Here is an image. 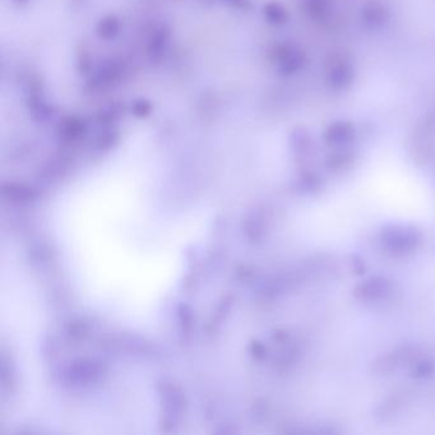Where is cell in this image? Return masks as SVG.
Masks as SVG:
<instances>
[{
    "label": "cell",
    "mask_w": 435,
    "mask_h": 435,
    "mask_svg": "<svg viewBox=\"0 0 435 435\" xmlns=\"http://www.w3.org/2000/svg\"><path fill=\"white\" fill-rule=\"evenodd\" d=\"M432 371H433V365H432V362L423 361V362H420V364L417 365V374L419 377H426V375L432 374Z\"/></svg>",
    "instance_id": "obj_7"
},
{
    "label": "cell",
    "mask_w": 435,
    "mask_h": 435,
    "mask_svg": "<svg viewBox=\"0 0 435 435\" xmlns=\"http://www.w3.org/2000/svg\"><path fill=\"white\" fill-rule=\"evenodd\" d=\"M356 137L355 125L351 121H334L327 130L324 132V142L328 146L334 147H343L350 145Z\"/></svg>",
    "instance_id": "obj_4"
},
{
    "label": "cell",
    "mask_w": 435,
    "mask_h": 435,
    "mask_svg": "<svg viewBox=\"0 0 435 435\" xmlns=\"http://www.w3.org/2000/svg\"><path fill=\"white\" fill-rule=\"evenodd\" d=\"M392 286L386 278L371 277L355 288V297L361 301H378L390 294Z\"/></svg>",
    "instance_id": "obj_3"
},
{
    "label": "cell",
    "mask_w": 435,
    "mask_h": 435,
    "mask_svg": "<svg viewBox=\"0 0 435 435\" xmlns=\"http://www.w3.org/2000/svg\"><path fill=\"white\" fill-rule=\"evenodd\" d=\"M421 235L414 227L392 226L382 232V244L395 254L411 253L420 245Z\"/></svg>",
    "instance_id": "obj_1"
},
{
    "label": "cell",
    "mask_w": 435,
    "mask_h": 435,
    "mask_svg": "<svg viewBox=\"0 0 435 435\" xmlns=\"http://www.w3.org/2000/svg\"><path fill=\"white\" fill-rule=\"evenodd\" d=\"M352 160L351 153L343 151L340 153H336L334 155L331 160H330V165L331 167H343L345 165H347Z\"/></svg>",
    "instance_id": "obj_6"
},
{
    "label": "cell",
    "mask_w": 435,
    "mask_h": 435,
    "mask_svg": "<svg viewBox=\"0 0 435 435\" xmlns=\"http://www.w3.org/2000/svg\"><path fill=\"white\" fill-rule=\"evenodd\" d=\"M353 81L351 64L341 55L334 56L327 72V82L334 90H345Z\"/></svg>",
    "instance_id": "obj_2"
},
{
    "label": "cell",
    "mask_w": 435,
    "mask_h": 435,
    "mask_svg": "<svg viewBox=\"0 0 435 435\" xmlns=\"http://www.w3.org/2000/svg\"><path fill=\"white\" fill-rule=\"evenodd\" d=\"M361 18L366 27H383L389 19V12L378 1H369L361 10Z\"/></svg>",
    "instance_id": "obj_5"
}]
</instances>
